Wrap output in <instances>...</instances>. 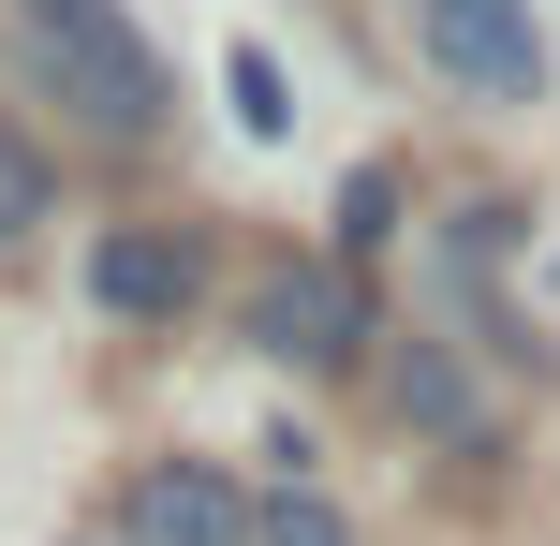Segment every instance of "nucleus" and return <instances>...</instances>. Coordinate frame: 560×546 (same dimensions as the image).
Wrapping results in <instances>:
<instances>
[{"instance_id":"obj_2","label":"nucleus","mask_w":560,"mask_h":546,"mask_svg":"<svg viewBox=\"0 0 560 546\" xmlns=\"http://www.w3.org/2000/svg\"><path fill=\"white\" fill-rule=\"evenodd\" d=\"M413 45L443 59L472 104H546V30H532V0H413Z\"/></svg>"},{"instance_id":"obj_7","label":"nucleus","mask_w":560,"mask_h":546,"mask_svg":"<svg viewBox=\"0 0 560 546\" xmlns=\"http://www.w3.org/2000/svg\"><path fill=\"white\" fill-rule=\"evenodd\" d=\"M398 414H428V429H472V384H457L443 355H398Z\"/></svg>"},{"instance_id":"obj_3","label":"nucleus","mask_w":560,"mask_h":546,"mask_svg":"<svg viewBox=\"0 0 560 546\" xmlns=\"http://www.w3.org/2000/svg\"><path fill=\"white\" fill-rule=\"evenodd\" d=\"M252 340L280 355V370H339V355L369 340L354 266H266V281H252Z\"/></svg>"},{"instance_id":"obj_9","label":"nucleus","mask_w":560,"mask_h":546,"mask_svg":"<svg viewBox=\"0 0 560 546\" xmlns=\"http://www.w3.org/2000/svg\"><path fill=\"white\" fill-rule=\"evenodd\" d=\"M222 89H236V118H252V133H280V118H295V104H280V59H266V45H236V59H222Z\"/></svg>"},{"instance_id":"obj_6","label":"nucleus","mask_w":560,"mask_h":546,"mask_svg":"<svg viewBox=\"0 0 560 546\" xmlns=\"http://www.w3.org/2000/svg\"><path fill=\"white\" fill-rule=\"evenodd\" d=\"M252 546H354V518H339V502L310 488V473H280V502L252 518Z\"/></svg>"},{"instance_id":"obj_4","label":"nucleus","mask_w":560,"mask_h":546,"mask_svg":"<svg viewBox=\"0 0 560 546\" xmlns=\"http://www.w3.org/2000/svg\"><path fill=\"white\" fill-rule=\"evenodd\" d=\"M133 546H252V502L207 458H163V473H133Z\"/></svg>"},{"instance_id":"obj_8","label":"nucleus","mask_w":560,"mask_h":546,"mask_svg":"<svg viewBox=\"0 0 560 546\" xmlns=\"http://www.w3.org/2000/svg\"><path fill=\"white\" fill-rule=\"evenodd\" d=\"M398 236V177L369 163V177H339V252H384Z\"/></svg>"},{"instance_id":"obj_1","label":"nucleus","mask_w":560,"mask_h":546,"mask_svg":"<svg viewBox=\"0 0 560 546\" xmlns=\"http://www.w3.org/2000/svg\"><path fill=\"white\" fill-rule=\"evenodd\" d=\"M15 74L59 89L89 133H163V59L118 30V0H15Z\"/></svg>"},{"instance_id":"obj_5","label":"nucleus","mask_w":560,"mask_h":546,"mask_svg":"<svg viewBox=\"0 0 560 546\" xmlns=\"http://www.w3.org/2000/svg\"><path fill=\"white\" fill-rule=\"evenodd\" d=\"M89 295H104V311H133V325H177L192 311V252H177V236H104V252H89Z\"/></svg>"},{"instance_id":"obj_10","label":"nucleus","mask_w":560,"mask_h":546,"mask_svg":"<svg viewBox=\"0 0 560 546\" xmlns=\"http://www.w3.org/2000/svg\"><path fill=\"white\" fill-rule=\"evenodd\" d=\"M15 222H45V163H30V148L0 133V236H15Z\"/></svg>"}]
</instances>
